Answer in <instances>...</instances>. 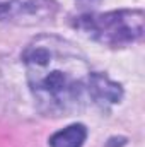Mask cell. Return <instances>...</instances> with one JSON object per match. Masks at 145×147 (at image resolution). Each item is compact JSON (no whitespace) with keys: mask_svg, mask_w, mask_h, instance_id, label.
Segmentation results:
<instances>
[{"mask_svg":"<svg viewBox=\"0 0 145 147\" xmlns=\"http://www.w3.org/2000/svg\"><path fill=\"white\" fill-rule=\"evenodd\" d=\"M22 62L41 113L63 116L84 108L91 69L73 45L56 36H38L26 46Z\"/></svg>","mask_w":145,"mask_h":147,"instance_id":"cell-1","label":"cell"},{"mask_svg":"<svg viewBox=\"0 0 145 147\" xmlns=\"http://www.w3.org/2000/svg\"><path fill=\"white\" fill-rule=\"evenodd\" d=\"M48 5V0H0V19L17 21L34 17Z\"/></svg>","mask_w":145,"mask_h":147,"instance_id":"cell-4","label":"cell"},{"mask_svg":"<svg viewBox=\"0 0 145 147\" xmlns=\"http://www.w3.org/2000/svg\"><path fill=\"white\" fill-rule=\"evenodd\" d=\"M87 139V128L82 123H73L50 137V147H82Z\"/></svg>","mask_w":145,"mask_h":147,"instance_id":"cell-5","label":"cell"},{"mask_svg":"<svg viewBox=\"0 0 145 147\" xmlns=\"http://www.w3.org/2000/svg\"><path fill=\"white\" fill-rule=\"evenodd\" d=\"M144 10H113L80 16L75 26L103 45L125 46L144 36Z\"/></svg>","mask_w":145,"mask_h":147,"instance_id":"cell-2","label":"cell"},{"mask_svg":"<svg viewBox=\"0 0 145 147\" xmlns=\"http://www.w3.org/2000/svg\"><path fill=\"white\" fill-rule=\"evenodd\" d=\"M87 92H89V98L101 106L116 105L123 98V87L118 82L111 80L106 74L99 72H91L89 82H87Z\"/></svg>","mask_w":145,"mask_h":147,"instance_id":"cell-3","label":"cell"}]
</instances>
